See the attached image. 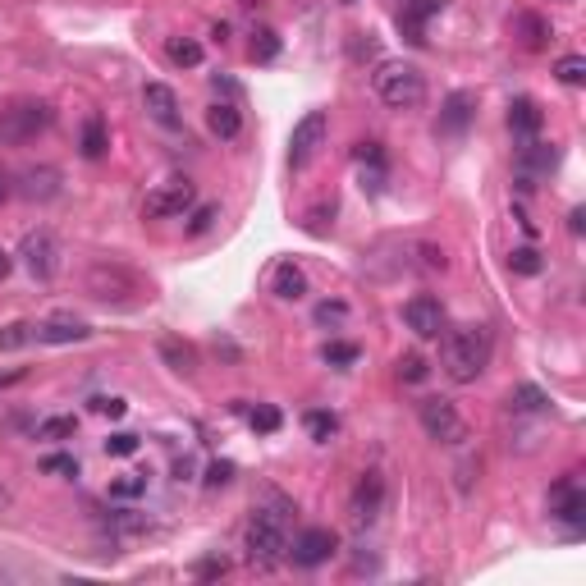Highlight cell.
Wrapping results in <instances>:
<instances>
[{"mask_svg":"<svg viewBox=\"0 0 586 586\" xmlns=\"http://www.w3.org/2000/svg\"><path fill=\"white\" fill-rule=\"evenodd\" d=\"M486 367H490V330L486 326L445 330V371L458 385H472Z\"/></svg>","mask_w":586,"mask_h":586,"instance_id":"cell-1","label":"cell"},{"mask_svg":"<svg viewBox=\"0 0 586 586\" xmlns=\"http://www.w3.org/2000/svg\"><path fill=\"white\" fill-rule=\"evenodd\" d=\"M371 83H376V97L390 110H413L426 101V74L417 65H408V60H385L371 74Z\"/></svg>","mask_w":586,"mask_h":586,"instance_id":"cell-2","label":"cell"},{"mask_svg":"<svg viewBox=\"0 0 586 586\" xmlns=\"http://www.w3.org/2000/svg\"><path fill=\"white\" fill-rule=\"evenodd\" d=\"M289 554V536H284V513L257 509L248 522V559L261 568H275Z\"/></svg>","mask_w":586,"mask_h":586,"instance_id":"cell-3","label":"cell"},{"mask_svg":"<svg viewBox=\"0 0 586 586\" xmlns=\"http://www.w3.org/2000/svg\"><path fill=\"white\" fill-rule=\"evenodd\" d=\"M55 120V110L46 101H14L0 115V142H33L37 133H46Z\"/></svg>","mask_w":586,"mask_h":586,"instance_id":"cell-4","label":"cell"},{"mask_svg":"<svg viewBox=\"0 0 586 586\" xmlns=\"http://www.w3.org/2000/svg\"><path fill=\"white\" fill-rule=\"evenodd\" d=\"M417 417H422V431L431 435L435 445H458L467 435L463 417H458V408L449 399H422L417 403Z\"/></svg>","mask_w":586,"mask_h":586,"instance_id":"cell-5","label":"cell"},{"mask_svg":"<svg viewBox=\"0 0 586 586\" xmlns=\"http://www.w3.org/2000/svg\"><path fill=\"white\" fill-rule=\"evenodd\" d=\"M19 257H23V271L42 284L55 280V271H60V243H55V234H46V229H37V234H28V239L19 243Z\"/></svg>","mask_w":586,"mask_h":586,"instance_id":"cell-6","label":"cell"},{"mask_svg":"<svg viewBox=\"0 0 586 586\" xmlns=\"http://www.w3.org/2000/svg\"><path fill=\"white\" fill-rule=\"evenodd\" d=\"M403 321H408V330H413L417 339H440L449 316H445V303H440L435 293H417V298L403 303Z\"/></svg>","mask_w":586,"mask_h":586,"instance_id":"cell-7","label":"cell"},{"mask_svg":"<svg viewBox=\"0 0 586 586\" xmlns=\"http://www.w3.org/2000/svg\"><path fill=\"white\" fill-rule=\"evenodd\" d=\"M326 129H330L326 110H307L303 120L293 124V133H289V165L293 170H303V165L312 161L316 147H321V138H326Z\"/></svg>","mask_w":586,"mask_h":586,"instance_id":"cell-8","label":"cell"},{"mask_svg":"<svg viewBox=\"0 0 586 586\" xmlns=\"http://www.w3.org/2000/svg\"><path fill=\"white\" fill-rule=\"evenodd\" d=\"M550 518L568 522L573 532L586 522V490H582V481L577 477H559L550 486Z\"/></svg>","mask_w":586,"mask_h":586,"instance_id":"cell-9","label":"cell"},{"mask_svg":"<svg viewBox=\"0 0 586 586\" xmlns=\"http://www.w3.org/2000/svg\"><path fill=\"white\" fill-rule=\"evenodd\" d=\"M193 202H197V188L188 184V179H179V174H174V179H165L161 188H152V193H147V216H184Z\"/></svg>","mask_w":586,"mask_h":586,"instance_id":"cell-10","label":"cell"},{"mask_svg":"<svg viewBox=\"0 0 586 586\" xmlns=\"http://www.w3.org/2000/svg\"><path fill=\"white\" fill-rule=\"evenodd\" d=\"M335 550H339V541H335V532H330V527H307V532L293 541L289 559L298 568H316V564H326Z\"/></svg>","mask_w":586,"mask_h":586,"instance_id":"cell-11","label":"cell"},{"mask_svg":"<svg viewBox=\"0 0 586 586\" xmlns=\"http://www.w3.org/2000/svg\"><path fill=\"white\" fill-rule=\"evenodd\" d=\"M87 289L97 293V298H120V289H129V293H138V280H133L129 271H124V266H115V261H101V266H92V271H87Z\"/></svg>","mask_w":586,"mask_h":586,"instance_id":"cell-12","label":"cell"},{"mask_svg":"<svg viewBox=\"0 0 586 586\" xmlns=\"http://www.w3.org/2000/svg\"><path fill=\"white\" fill-rule=\"evenodd\" d=\"M472 120H477V97L472 92H449L445 106H440V133L458 138V133H467Z\"/></svg>","mask_w":586,"mask_h":586,"instance_id":"cell-13","label":"cell"},{"mask_svg":"<svg viewBox=\"0 0 586 586\" xmlns=\"http://www.w3.org/2000/svg\"><path fill=\"white\" fill-rule=\"evenodd\" d=\"M33 339H42V344H83V339H92V326L78 321V316H51V321L33 326Z\"/></svg>","mask_w":586,"mask_h":586,"instance_id":"cell-14","label":"cell"},{"mask_svg":"<svg viewBox=\"0 0 586 586\" xmlns=\"http://www.w3.org/2000/svg\"><path fill=\"white\" fill-rule=\"evenodd\" d=\"M142 106L161 129H179V97H174L165 83H147L142 87Z\"/></svg>","mask_w":586,"mask_h":586,"instance_id":"cell-15","label":"cell"},{"mask_svg":"<svg viewBox=\"0 0 586 586\" xmlns=\"http://www.w3.org/2000/svg\"><path fill=\"white\" fill-rule=\"evenodd\" d=\"M541 124H545V115H541V106H536L532 97H518V101L509 106V129H513V138L536 142V138H541Z\"/></svg>","mask_w":586,"mask_h":586,"instance_id":"cell-16","label":"cell"},{"mask_svg":"<svg viewBox=\"0 0 586 586\" xmlns=\"http://www.w3.org/2000/svg\"><path fill=\"white\" fill-rule=\"evenodd\" d=\"M156 353H161V362L170 371H179V376H193L197 371V348L188 344V339H179V335H161L156 339Z\"/></svg>","mask_w":586,"mask_h":586,"instance_id":"cell-17","label":"cell"},{"mask_svg":"<svg viewBox=\"0 0 586 586\" xmlns=\"http://www.w3.org/2000/svg\"><path fill=\"white\" fill-rule=\"evenodd\" d=\"M513 33H518V42L527 46V51H545L550 37H554V28H550V19H541V14L518 10L513 14Z\"/></svg>","mask_w":586,"mask_h":586,"instance_id":"cell-18","label":"cell"},{"mask_svg":"<svg viewBox=\"0 0 586 586\" xmlns=\"http://www.w3.org/2000/svg\"><path fill=\"white\" fill-rule=\"evenodd\" d=\"M380 500H385V481H380L376 472H367V477L358 481V490H353V518L371 522L380 513Z\"/></svg>","mask_w":586,"mask_h":586,"instance_id":"cell-19","label":"cell"},{"mask_svg":"<svg viewBox=\"0 0 586 586\" xmlns=\"http://www.w3.org/2000/svg\"><path fill=\"white\" fill-rule=\"evenodd\" d=\"M271 289H275V298H284V303H298V298L307 293V275H303V266H293V261H280V266H275Z\"/></svg>","mask_w":586,"mask_h":586,"instance_id":"cell-20","label":"cell"},{"mask_svg":"<svg viewBox=\"0 0 586 586\" xmlns=\"http://www.w3.org/2000/svg\"><path fill=\"white\" fill-rule=\"evenodd\" d=\"M440 5H445V0H408V5H403V10H399V28L408 33V42H417V46L426 42L422 23H426V14H435Z\"/></svg>","mask_w":586,"mask_h":586,"instance_id":"cell-21","label":"cell"},{"mask_svg":"<svg viewBox=\"0 0 586 586\" xmlns=\"http://www.w3.org/2000/svg\"><path fill=\"white\" fill-rule=\"evenodd\" d=\"M23 197H33V202H46V197L60 193V170L42 165V170H23Z\"/></svg>","mask_w":586,"mask_h":586,"instance_id":"cell-22","label":"cell"},{"mask_svg":"<svg viewBox=\"0 0 586 586\" xmlns=\"http://www.w3.org/2000/svg\"><path fill=\"white\" fill-rule=\"evenodd\" d=\"M207 129L216 133V138H239V129H243V115H239V106H229V101H220V106H211L207 110Z\"/></svg>","mask_w":586,"mask_h":586,"instance_id":"cell-23","label":"cell"},{"mask_svg":"<svg viewBox=\"0 0 586 586\" xmlns=\"http://www.w3.org/2000/svg\"><path fill=\"white\" fill-rule=\"evenodd\" d=\"M106 147H110L106 120H101V115H87V124H83V156H87V161H101V156H106Z\"/></svg>","mask_w":586,"mask_h":586,"instance_id":"cell-24","label":"cell"},{"mask_svg":"<svg viewBox=\"0 0 586 586\" xmlns=\"http://www.w3.org/2000/svg\"><path fill=\"white\" fill-rule=\"evenodd\" d=\"M303 426H307V435H312L316 445H330V440L339 435V417L335 413H321V408H316V413H307Z\"/></svg>","mask_w":586,"mask_h":586,"instance_id":"cell-25","label":"cell"},{"mask_svg":"<svg viewBox=\"0 0 586 586\" xmlns=\"http://www.w3.org/2000/svg\"><path fill=\"white\" fill-rule=\"evenodd\" d=\"M275 55H280V33H275V28H257V33H252V60H257V65H271Z\"/></svg>","mask_w":586,"mask_h":586,"instance_id":"cell-26","label":"cell"},{"mask_svg":"<svg viewBox=\"0 0 586 586\" xmlns=\"http://www.w3.org/2000/svg\"><path fill=\"white\" fill-rule=\"evenodd\" d=\"M165 55H170L179 69H197V65H202V46L188 42V37H174V42L165 46Z\"/></svg>","mask_w":586,"mask_h":586,"instance_id":"cell-27","label":"cell"},{"mask_svg":"<svg viewBox=\"0 0 586 586\" xmlns=\"http://www.w3.org/2000/svg\"><path fill=\"white\" fill-rule=\"evenodd\" d=\"M545 403H550V399H545L536 385H518V390L509 394V408H513V413H541Z\"/></svg>","mask_w":586,"mask_h":586,"instance_id":"cell-28","label":"cell"},{"mask_svg":"<svg viewBox=\"0 0 586 586\" xmlns=\"http://www.w3.org/2000/svg\"><path fill=\"white\" fill-rule=\"evenodd\" d=\"M142 490H147V477H142V472H129V477L110 481V500H138Z\"/></svg>","mask_w":586,"mask_h":586,"instance_id":"cell-29","label":"cell"},{"mask_svg":"<svg viewBox=\"0 0 586 586\" xmlns=\"http://www.w3.org/2000/svg\"><path fill=\"white\" fill-rule=\"evenodd\" d=\"M554 74H559V83L582 87L586 83V60H582V55H564V60L554 65Z\"/></svg>","mask_w":586,"mask_h":586,"instance_id":"cell-30","label":"cell"},{"mask_svg":"<svg viewBox=\"0 0 586 586\" xmlns=\"http://www.w3.org/2000/svg\"><path fill=\"white\" fill-rule=\"evenodd\" d=\"M426 376H431V367H426L422 353H403V358H399V380H408V385H422Z\"/></svg>","mask_w":586,"mask_h":586,"instance_id":"cell-31","label":"cell"},{"mask_svg":"<svg viewBox=\"0 0 586 586\" xmlns=\"http://www.w3.org/2000/svg\"><path fill=\"white\" fill-rule=\"evenodd\" d=\"M248 422H252V431L275 435V431H280V422H284V417H280V408H271V403H261V408H252V417H248Z\"/></svg>","mask_w":586,"mask_h":586,"instance_id":"cell-32","label":"cell"},{"mask_svg":"<svg viewBox=\"0 0 586 586\" xmlns=\"http://www.w3.org/2000/svg\"><path fill=\"white\" fill-rule=\"evenodd\" d=\"M74 417H46L42 426H37V440H65V435H74Z\"/></svg>","mask_w":586,"mask_h":586,"instance_id":"cell-33","label":"cell"},{"mask_svg":"<svg viewBox=\"0 0 586 586\" xmlns=\"http://www.w3.org/2000/svg\"><path fill=\"white\" fill-rule=\"evenodd\" d=\"M358 353H362L358 344H326L321 348V358H326L330 367H348V362H358Z\"/></svg>","mask_w":586,"mask_h":586,"instance_id":"cell-34","label":"cell"},{"mask_svg":"<svg viewBox=\"0 0 586 586\" xmlns=\"http://www.w3.org/2000/svg\"><path fill=\"white\" fill-rule=\"evenodd\" d=\"M509 271H518V275H536V271H541V252H536V248H518V252L509 257Z\"/></svg>","mask_w":586,"mask_h":586,"instance_id":"cell-35","label":"cell"},{"mask_svg":"<svg viewBox=\"0 0 586 586\" xmlns=\"http://www.w3.org/2000/svg\"><path fill=\"white\" fill-rule=\"evenodd\" d=\"M106 454H110V458H129V454H138V435H129V431L110 435V440H106Z\"/></svg>","mask_w":586,"mask_h":586,"instance_id":"cell-36","label":"cell"},{"mask_svg":"<svg viewBox=\"0 0 586 586\" xmlns=\"http://www.w3.org/2000/svg\"><path fill=\"white\" fill-rule=\"evenodd\" d=\"M28 339H33V326H23V321L0 330V348H19V344H28Z\"/></svg>","mask_w":586,"mask_h":586,"instance_id":"cell-37","label":"cell"},{"mask_svg":"<svg viewBox=\"0 0 586 586\" xmlns=\"http://www.w3.org/2000/svg\"><path fill=\"white\" fill-rule=\"evenodd\" d=\"M216 220H220V207H197L193 220H188V234H207Z\"/></svg>","mask_w":586,"mask_h":586,"instance_id":"cell-38","label":"cell"},{"mask_svg":"<svg viewBox=\"0 0 586 586\" xmlns=\"http://www.w3.org/2000/svg\"><path fill=\"white\" fill-rule=\"evenodd\" d=\"M202 481H207L211 490L229 486V481H234V463H225V458H220V463H211V467H207V477H202Z\"/></svg>","mask_w":586,"mask_h":586,"instance_id":"cell-39","label":"cell"},{"mask_svg":"<svg viewBox=\"0 0 586 586\" xmlns=\"http://www.w3.org/2000/svg\"><path fill=\"white\" fill-rule=\"evenodd\" d=\"M42 472H65V477H78V463L69 454H46L42 458Z\"/></svg>","mask_w":586,"mask_h":586,"instance_id":"cell-40","label":"cell"},{"mask_svg":"<svg viewBox=\"0 0 586 586\" xmlns=\"http://www.w3.org/2000/svg\"><path fill=\"white\" fill-rule=\"evenodd\" d=\"M92 408H97L101 417H124V413H129V403H124V399H110V394H101V399H92Z\"/></svg>","mask_w":586,"mask_h":586,"instance_id":"cell-41","label":"cell"},{"mask_svg":"<svg viewBox=\"0 0 586 586\" xmlns=\"http://www.w3.org/2000/svg\"><path fill=\"white\" fill-rule=\"evenodd\" d=\"M348 51H353V60H371V55H376V42H371V33H353Z\"/></svg>","mask_w":586,"mask_h":586,"instance_id":"cell-42","label":"cell"},{"mask_svg":"<svg viewBox=\"0 0 586 586\" xmlns=\"http://www.w3.org/2000/svg\"><path fill=\"white\" fill-rule=\"evenodd\" d=\"M344 316H348L344 303H321V307H316V321H321V326H330V321H344Z\"/></svg>","mask_w":586,"mask_h":586,"instance_id":"cell-43","label":"cell"},{"mask_svg":"<svg viewBox=\"0 0 586 586\" xmlns=\"http://www.w3.org/2000/svg\"><path fill=\"white\" fill-rule=\"evenodd\" d=\"M326 216H335V202H330V207H316L312 216H307V234H326Z\"/></svg>","mask_w":586,"mask_h":586,"instance_id":"cell-44","label":"cell"},{"mask_svg":"<svg viewBox=\"0 0 586 586\" xmlns=\"http://www.w3.org/2000/svg\"><path fill=\"white\" fill-rule=\"evenodd\" d=\"M220 573H229L225 559H207V564H197V577H220Z\"/></svg>","mask_w":586,"mask_h":586,"instance_id":"cell-45","label":"cell"},{"mask_svg":"<svg viewBox=\"0 0 586 586\" xmlns=\"http://www.w3.org/2000/svg\"><path fill=\"white\" fill-rule=\"evenodd\" d=\"M174 477H179V481L193 477V458H179V463H174Z\"/></svg>","mask_w":586,"mask_h":586,"instance_id":"cell-46","label":"cell"},{"mask_svg":"<svg viewBox=\"0 0 586 586\" xmlns=\"http://www.w3.org/2000/svg\"><path fill=\"white\" fill-rule=\"evenodd\" d=\"M14 271V261H10V252H0V280H5V275Z\"/></svg>","mask_w":586,"mask_h":586,"instance_id":"cell-47","label":"cell"},{"mask_svg":"<svg viewBox=\"0 0 586 586\" xmlns=\"http://www.w3.org/2000/svg\"><path fill=\"white\" fill-rule=\"evenodd\" d=\"M10 380H14V376H0V385H10Z\"/></svg>","mask_w":586,"mask_h":586,"instance_id":"cell-48","label":"cell"},{"mask_svg":"<svg viewBox=\"0 0 586 586\" xmlns=\"http://www.w3.org/2000/svg\"><path fill=\"white\" fill-rule=\"evenodd\" d=\"M339 5H358V0H339Z\"/></svg>","mask_w":586,"mask_h":586,"instance_id":"cell-49","label":"cell"},{"mask_svg":"<svg viewBox=\"0 0 586 586\" xmlns=\"http://www.w3.org/2000/svg\"><path fill=\"white\" fill-rule=\"evenodd\" d=\"M0 193H5V188H0Z\"/></svg>","mask_w":586,"mask_h":586,"instance_id":"cell-50","label":"cell"}]
</instances>
